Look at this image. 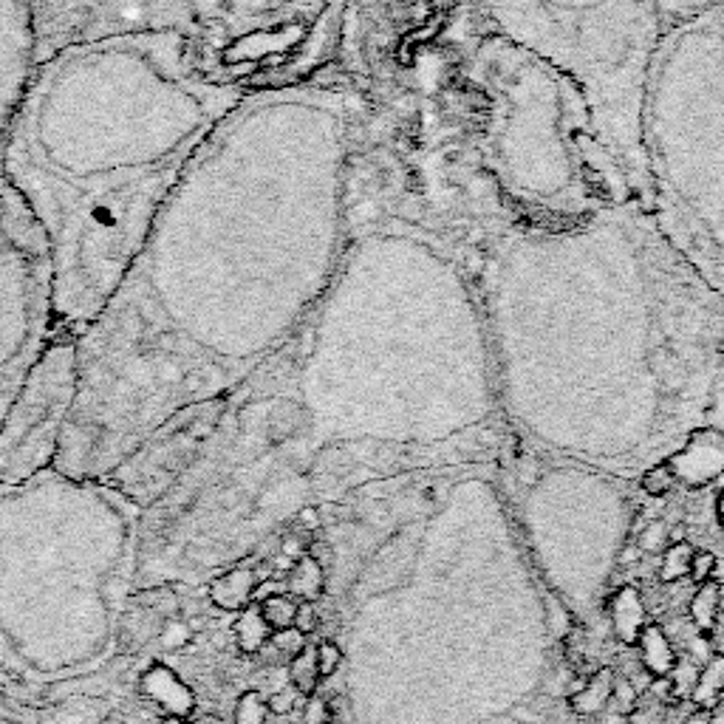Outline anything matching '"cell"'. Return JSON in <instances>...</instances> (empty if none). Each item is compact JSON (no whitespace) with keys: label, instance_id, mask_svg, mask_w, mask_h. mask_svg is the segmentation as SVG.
I'll return each instance as SVG.
<instances>
[{"label":"cell","instance_id":"obj_1","mask_svg":"<svg viewBox=\"0 0 724 724\" xmlns=\"http://www.w3.org/2000/svg\"><path fill=\"white\" fill-rule=\"evenodd\" d=\"M343 97L255 91L218 122L80 334L60 461H125L173 413L230 396L329 292L343 235Z\"/></svg>","mask_w":724,"mask_h":724},{"label":"cell","instance_id":"obj_2","mask_svg":"<svg viewBox=\"0 0 724 724\" xmlns=\"http://www.w3.org/2000/svg\"><path fill=\"white\" fill-rule=\"evenodd\" d=\"M247 97L201 74L173 32L46 54L0 150V176L46 238L54 326L83 334L111 300L196 150Z\"/></svg>","mask_w":724,"mask_h":724},{"label":"cell","instance_id":"obj_3","mask_svg":"<svg viewBox=\"0 0 724 724\" xmlns=\"http://www.w3.org/2000/svg\"><path fill=\"white\" fill-rule=\"evenodd\" d=\"M54 331L46 238L0 176V425Z\"/></svg>","mask_w":724,"mask_h":724},{"label":"cell","instance_id":"obj_4","mask_svg":"<svg viewBox=\"0 0 724 724\" xmlns=\"http://www.w3.org/2000/svg\"><path fill=\"white\" fill-rule=\"evenodd\" d=\"M80 391V334L54 326L0 425V473L60 456Z\"/></svg>","mask_w":724,"mask_h":724},{"label":"cell","instance_id":"obj_5","mask_svg":"<svg viewBox=\"0 0 724 724\" xmlns=\"http://www.w3.org/2000/svg\"><path fill=\"white\" fill-rule=\"evenodd\" d=\"M40 63L29 0H0V150Z\"/></svg>","mask_w":724,"mask_h":724},{"label":"cell","instance_id":"obj_6","mask_svg":"<svg viewBox=\"0 0 724 724\" xmlns=\"http://www.w3.org/2000/svg\"><path fill=\"white\" fill-rule=\"evenodd\" d=\"M668 470L688 487H705L724 473V433L702 430L691 442L665 461Z\"/></svg>","mask_w":724,"mask_h":724},{"label":"cell","instance_id":"obj_7","mask_svg":"<svg viewBox=\"0 0 724 724\" xmlns=\"http://www.w3.org/2000/svg\"><path fill=\"white\" fill-rule=\"evenodd\" d=\"M139 688H142V693L148 696L156 708L165 710L167 716H176V719L187 722V716L196 710V696H193V691L181 682L176 671H170L162 662L150 665L148 671L142 674Z\"/></svg>","mask_w":724,"mask_h":724},{"label":"cell","instance_id":"obj_8","mask_svg":"<svg viewBox=\"0 0 724 724\" xmlns=\"http://www.w3.org/2000/svg\"><path fill=\"white\" fill-rule=\"evenodd\" d=\"M609 617L611 628H614V637L623 642V645H637L640 631L648 626V609L642 603V594L637 586H620L617 592L611 594L609 600Z\"/></svg>","mask_w":724,"mask_h":724},{"label":"cell","instance_id":"obj_9","mask_svg":"<svg viewBox=\"0 0 724 724\" xmlns=\"http://www.w3.org/2000/svg\"><path fill=\"white\" fill-rule=\"evenodd\" d=\"M640 651V665L645 674L651 679H662V676L674 674L676 662H679V654H676L674 642L671 637L665 634V628L657 626V623H648L642 628L640 637H637V645Z\"/></svg>","mask_w":724,"mask_h":724},{"label":"cell","instance_id":"obj_10","mask_svg":"<svg viewBox=\"0 0 724 724\" xmlns=\"http://www.w3.org/2000/svg\"><path fill=\"white\" fill-rule=\"evenodd\" d=\"M255 586H258L255 569L238 566V569H232V572L210 583V600H213V606L224 611H244L247 606H252Z\"/></svg>","mask_w":724,"mask_h":724},{"label":"cell","instance_id":"obj_11","mask_svg":"<svg viewBox=\"0 0 724 724\" xmlns=\"http://www.w3.org/2000/svg\"><path fill=\"white\" fill-rule=\"evenodd\" d=\"M614 676H617V671L609 668V665L597 668V671L583 682V688H577L575 693L566 696L572 713H577V716H600L603 710L609 708L611 693H614Z\"/></svg>","mask_w":724,"mask_h":724},{"label":"cell","instance_id":"obj_12","mask_svg":"<svg viewBox=\"0 0 724 724\" xmlns=\"http://www.w3.org/2000/svg\"><path fill=\"white\" fill-rule=\"evenodd\" d=\"M323 589H326V569L317 563V560L306 552L303 558H297L289 569V577H286V592L306 603H317L323 597Z\"/></svg>","mask_w":724,"mask_h":724},{"label":"cell","instance_id":"obj_13","mask_svg":"<svg viewBox=\"0 0 724 724\" xmlns=\"http://www.w3.org/2000/svg\"><path fill=\"white\" fill-rule=\"evenodd\" d=\"M232 637H235V645L241 654H261L266 648V642L272 637V628L266 626L264 614H261V606L252 603L244 611H238L235 623H232Z\"/></svg>","mask_w":724,"mask_h":724},{"label":"cell","instance_id":"obj_14","mask_svg":"<svg viewBox=\"0 0 724 724\" xmlns=\"http://www.w3.org/2000/svg\"><path fill=\"white\" fill-rule=\"evenodd\" d=\"M719 609H722V586L719 580H708L702 586H696L691 603H688V614H691L693 626L699 634L710 637V631L719 623Z\"/></svg>","mask_w":724,"mask_h":724},{"label":"cell","instance_id":"obj_15","mask_svg":"<svg viewBox=\"0 0 724 724\" xmlns=\"http://www.w3.org/2000/svg\"><path fill=\"white\" fill-rule=\"evenodd\" d=\"M724 696V651L710 659L708 665L699 671L696 688L691 693V702L696 710H713Z\"/></svg>","mask_w":724,"mask_h":724},{"label":"cell","instance_id":"obj_16","mask_svg":"<svg viewBox=\"0 0 724 724\" xmlns=\"http://www.w3.org/2000/svg\"><path fill=\"white\" fill-rule=\"evenodd\" d=\"M289 682H292L295 693H300L303 699H309V696L317 693L323 679H320V668H317L314 645H306L297 657L289 659Z\"/></svg>","mask_w":724,"mask_h":724},{"label":"cell","instance_id":"obj_17","mask_svg":"<svg viewBox=\"0 0 724 724\" xmlns=\"http://www.w3.org/2000/svg\"><path fill=\"white\" fill-rule=\"evenodd\" d=\"M693 543H671L665 552H662V563H659V580L662 583H676V580H685L691 575V560H693Z\"/></svg>","mask_w":724,"mask_h":724},{"label":"cell","instance_id":"obj_18","mask_svg":"<svg viewBox=\"0 0 724 724\" xmlns=\"http://www.w3.org/2000/svg\"><path fill=\"white\" fill-rule=\"evenodd\" d=\"M261 606V614H264L266 626L272 628V631H283V628H292L295 626V611H297V603L292 594H275V597H269L264 603H258Z\"/></svg>","mask_w":724,"mask_h":724},{"label":"cell","instance_id":"obj_19","mask_svg":"<svg viewBox=\"0 0 724 724\" xmlns=\"http://www.w3.org/2000/svg\"><path fill=\"white\" fill-rule=\"evenodd\" d=\"M232 722L235 724H266L269 722V708H266V696L258 691H247L238 696L235 710H232Z\"/></svg>","mask_w":724,"mask_h":724},{"label":"cell","instance_id":"obj_20","mask_svg":"<svg viewBox=\"0 0 724 724\" xmlns=\"http://www.w3.org/2000/svg\"><path fill=\"white\" fill-rule=\"evenodd\" d=\"M637 546L642 555H662L671 543H668V524L665 521H651L645 524L640 535H637Z\"/></svg>","mask_w":724,"mask_h":724},{"label":"cell","instance_id":"obj_21","mask_svg":"<svg viewBox=\"0 0 724 724\" xmlns=\"http://www.w3.org/2000/svg\"><path fill=\"white\" fill-rule=\"evenodd\" d=\"M266 645H272L280 657L292 659V657H297V654H300L306 645H309V637H306V634H300V631L292 626V628H283V631H272V637H269Z\"/></svg>","mask_w":724,"mask_h":724},{"label":"cell","instance_id":"obj_22","mask_svg":"<svg viewBox=\"0 0 724 724\" xmlns=\"http://www.w3.org/2000/svg\"><path fill=\"white\" fill-rule=\"evenodd\" d=\"M314 651H317V668H320V679H329L340 671V665H343V651H340V645L334 640H320L314 645Z\"/></svg>","mask_w":724,"mask_h":724},{"label":"cell","instance_id":"obj_23","mask_svg":"<svg viewBox=\"0 0 724 724\" xmlns=\"http://www.w3.org/2000/svg\"><path fill=\"white\" fill-rule=\"evenodd\" d=\"M674 473L668 470V464H657V467H651L645 476H642V490L645 495H651V498H662V495L671 493V487H674Z\"/></svg>","mask_w":724,"mask_h":724},{"label":"cell","instance_id":"obj_24","mask_svg":"<svg viewBox=\"0 0 724 724\" xmlns=\"http://www.w3.org/2000/svg\"><path fill=\"white\" fill-rule=\"evenodd\" d=\"M716 572H719V558L713 555V552H693V560H691V580L696 586H702V583H708V580H716Z\"/></svg>","mask_w":724,"mask_h":724},{"label":"cell","instance_id":"obj_25","mask_svg":"<svg viewBox=\"0 0 724 724\" xmlns=\"http://www.w3.org/2000/svg\"><path fill=\"white\" fill-rule=\"evenodd\" d=\"M611 702H617V705H623V710H634L637 708V702H640V691L634 688V682L628 679V676H614V693H611Z\"/></svg>","mask_w":724,"mask_h":724},{"label":"cell","instance_id":"obj_26","mask_svg":"<svg viewBox=\"0 0 724 724\" xmlns=\"http://www.w3.org/2000/svg\"><path fill=\"white\" fill-rule=\"evenodd\" d=\"M303 724H331V705L323 696H309L303 702Z\"/></svg>","mask_w":724,"mask_h":724},{"label":"cell","instance_id":"obj_27","mask_svg":"<svg viewBox=\"0 0 724 724\" xmlns=\"http://www.w3.org/2000/svg\"><path fill=\"white\" fill-rule=\"evenodd\" d=\"M665 713H668V705H662V702H654L648 708L637 702V708L626 713V724H662Z\"/></svg>","mask_w":724,"mask_h":724},{"label":"cell","instance_id":"obj_28","mask_svg":"<svg viewBox=\"0 0 724 724\" xmlns=\"http://www.w3.org/2000/svg\"><path fill=\"white\" fill-rule=\"evenodd\" d=\"M320 626V617H317V609H314V603H306V600H300L297 603V611H295V628L300 634H306V637H312L314 631Z\"/></svg>","mask_w":724,"mask_h":724},{"label":"cell","instance_id":"obj_29","mask_svg":"<svg viewBox=\"0 0 724 724\" xmlns=\"http://www.w3.org/2000/svg\"><path fill=\"white\" fill-rule=\"evenodd\" d=\"M266 708L269 716H289L295 710V696L289 691H275L272 696H266Z\"/></svg>","mask_w":724,"mask_h":724},{"label":"cell","instance_id":"obj_30","mask_svg":"<svg viewBox=\"0 0 724 724\" xmlns=\"http://www.w3.org/2000/svg\"><path fill=\"white\" fill-rule=\"evenodd\" d=\"M187 637H193V634H190L187 623H179V620H170L165 626V631L159 634V640L165 642V645H181Z\"/></svg>","mask_w":724,"mask_h":724},{"label":"cell","instance_id":"obj_31","mask_svg":"<svg viewBox=\"0 0 724 724\" xmlns=\"http://www.w3.org/2000/svg\"><path fill=\"white\" fill-rule=\"evenodd\" d=\"M283 592H286V583H283V580H258L255 594H252V603H264L269 597H275V594Z\"/></svg>","mask_w":724,"mask_h":724},{"label":"cell","instance_id":"obj_32","mask_svg":"<svg viewBox=\"0 0 724 724\" xmlns=\"http://www.w3.org/2000/svg\"><path fill=\"white\" fill-rule=\"evenodd\" d=\"M320 510L317 507H303V510L297 512V529L300 532H317L320 529Z\"/></svg>","mask_w":724,"mask_h":724},{"label":"cell","instance_id":"obj_33","mask_svg":"<svg viewBox=\"0 0 724 724\" xmlns=\"http://www.w3.org/2000/svg\"><path fill=\"white\" fill-rule=\"evenodd\" d=\"M306 552H309V543H303L300 535H289V538L283 541V546H280V555H286L292 563H295L297 558H303Z\"/></svg>","mask_w":724,"mask_h":724},{"label":"cell","instance_id":"obj_34","mask_svg":"<svg viewBox=\"0 0 724 724\" xmlns=\"http://www.w3.org/2000/svg\"><path fill=\"white\" fill-rule=\"evenodd\" d=\"M518 481H521L524 487H532V484H538V461H535V459H521V464H518Z\"/></svg>","mask_w":724,"mask_h":724},{"label":"cell","instance_id":"obj_35","mask_svg":"<svg viewBox=\"0 0 724 724\" xmlns=\"http://www.w3.org/2000/svg\"><path fill=\"white\" fill-rule=\"evenodd\" d=\"M187 628H190V634H201L207 628V617L204 614H187Z\"/></svg>","mask_w":724,"mask_h":724},{"label":"cell","instance_id":"obj_36","mask_svg":"<svg viewBox=\"0 0 724 724\" xmlns=\"http://www.w3.org/2000/svg\"><path fill=\"white\" fill-rule=\"evenodd\" d=\"M710 722V710H693V713H688L685 719H682V724H708Z\"/></svg>","mask_w":724,"mask_h":724},{"label":"cell","instance_id":"obj_37","mask_svg":"<svg viewBox=\"0 0 724 724\" xmlns=\"http://www.w3.org/2000/svg\"><path fill=\"white\" fill-rule=\"evenodd\" d=\"M640 558H642V552H640V546H637V543H631V546H628L626 552L620 555V560H623V566H631V563H637V560H640Z\"/></svg>","mask_w":724,"mask_h":724},{"label":"cell","instance_id":"obj_38","mask_svg":"<svg viewBox=\"0 0 724 724\" xmlns=\"http://www.w3.org/2000/svg\"><path fill=\"white\" fill-rule=\"evenodd\" d=\"M685 535H688V532H685V527H682V524H676V527H668V543L688 541Z\"/></svg>","mask_w":724,"mask_h":724},{"label":"cell","instance_id":"obj_39","mask_svg":"<svg viewBox=\"0 0 724 724\" xmlns=\"http://www.w3.org/2000/svg\"><path fill=\"white\" fill-rule=\"evenodd\" d=\"M187 724H224L218 716H213V713H204V716H196V719H190Z\"/></svg>","mask_w":724,"mask_h":724},{"label":"cell","instance_id":"obj_40","mask_svg":"<svg viewBox=\"0 0 724 724\" xmlns=\"http://www.w3.org/2000/svg\"><path fill=\"white\" fill-rule=\"evenodd\" d=\"M708 724H724V708H722V705H716V708L710 710V722Z\"/></svg>","mask_w":724,"mask_h":724},{"label":"cell","instance_id":"obj_41","mask_svg":"<svg viewBox=\"0 0 724 724\" xmlns=\"http://www.w3.org/2000/svg\"><path fill=\"white\" fill-rule=\"evenodd\" d=\"M716 512H719V524H722V532H724V490L719 495V501H716Z\"/></svg>","mask_w":724,"mask_h":724},{"label":"cell","instance_id":"obj_42","mask_svg":"<svg viewBox=\"0 0 724 724\" xmlns=\"http://www.w3.org/2000/svg\"><path fill=\"white\" fill-rule=\"evenodd\" d=\"M159 724H187L184 719H176V716H167V719H162Z\"/></svg>","mask_w":724,"mask_h":724}]
</instances>
